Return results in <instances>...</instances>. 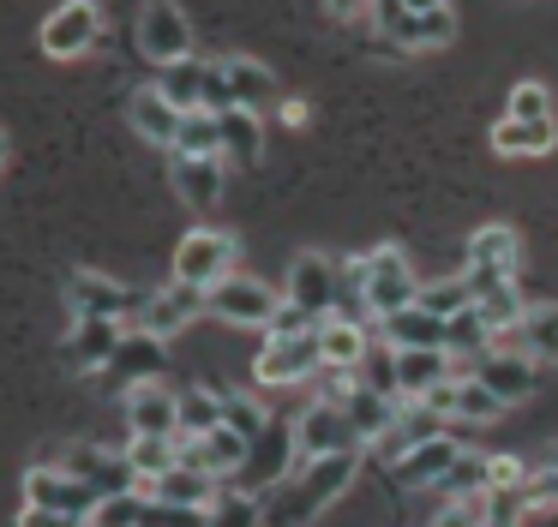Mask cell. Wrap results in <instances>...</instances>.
<instances>
[{
	"instance_id": "6da1fadb",
	"label": "cell",
	"mask_w": 558,
	"mask_h": 527,
	"mask_svg": "<svg viewBox=\"0 0 558 527\" xmlns=\"http://www.w3.org/2000/svg\"><path fill=\"white\" fill-rule=\"evenodd\" d=\"M145 287H126L114 282V275L102 270H73L66 275V306H73V318H109V323H138V311H145Z\"/></svg>"
},
{
	"instance_id": "7a4b0ae2",
	"label": "cell",
	"mask_w": 558,
	"mask_h": 527,
	"mask_svg": "<svg viewBox=\"0 0 558 527\" xmlns=\"http://www.w3.org/2000/svg\"><path fill=\"white\" fill-rule=\"evenodd\" d=\"M234 258H241L234 234H217V228H193V234L174 246V282H186V287H198V294H210L222 275H234Z\"/></svg>"
},
{
	"instance_id": "3957f363",
	"label": "cell",
	"mask_w": 558,
	"mask_h": 527,
	"mask_svg": "<svg viewBox=\"0 0 558 527\" xmlns=\"http://www.w3.org/2000/svg\"><path fill=\"white\" fill-rule=\"evenodd\" d=\"M354 474H361V455H354V450L313 455V462H306V474H301V486H294V503H289V515H282V522H306V515L330 510V503L354 486Z\"/></svg>"
},
{
	"instance_id": "277c9868",
	"label": "cell",
	"mask_w": 558,
	"mask_h": 527,
	"mask_svg": "<svg viewBox=\"0 0 558 527\" xmlns=\"http://www.w3.org/2000/svg\"><path fill=\"white\" fill-rule=\"evenodd\" d=\"M414 294H421V275H414L409 252H402V246L366 252V299H373V330H378V318L414 306Z\"/></svg>"
},
{
	"instance_id": "5b68a950",
	"label": "cell",
	"mask_w": 558,
	"mask_h": 527,
	"mask_svg": "<svg viewBox=\"0 0 558 527\" xmlns=\"http://www.w3.org/2000/svg\"><path fill=\"white\" fill-rule=\"evenodd\" d=\"M97 42H102V7L97 0H66V7H54L49 24H43V54H54V60H78Z\"/></svg>"
},
{
	"instance_id": "8992f818",
	"label": "cell",
	"mask_w": 558,
	"mask_h": 527,
	"mask_svg": "<svg viewBox=\"0 0 558 527\" xmlns=\"http://www.w3.org/2000/svg\"><path fill=\"white\" fill-rule=\"evenodd\" d=\"M277 306H282V294H270L253 275H222L205 294V311H217V318H229V323H246V330H270Z\"/></svg>"
},
{
	"instance_id": "52a82bcc",
	"label": "cell",
	"mask_w": 558,
	"mask_h": 527,
	"mask_svg": "<svg viewBox=\"0 0 558 527\" xmlns=\"http://www.w3.org/2000/svg\"><path fill=\"white\" fill-rule=\"evenodd\" d=\"M318 366H325V354H318V330L313 335H289V342H270L265 335V354L253 359V378L265 383V390H289V383L318 378Z\"/></svg>"
},
{
	"instance_id": "ba28073f",
	"label": "cell",
	"mask_w": 558,
	"mask_h": 527,
	"mask_svg": "<svg viewBox=\"0 0 558 527\" xmlns=\"http://www.w3.org/2000/svg\"><path fill=\"white\" fill-rule=\"evenodd\" d=\"M337 270L342 258H325V252H301L289 264V282H282V299H294L313 318H337Z\"/></svg>"
},
{
	"instance_id": "9c48e42d",
	"label": "cell",
	"mask_w": 558,
	"mask_h": 527,
	"mask_svg": "<svg viewBox=\"0 0 558 527\" xmlns=\"http://www.w3.org/2000/svg\"><path fill=\"white\" fill-rule=\"evenodd\" d=\"M61 467L73 479H85L97 498H121V491H145V479L133 474V462H126V450H102V443H78V450L61 455Z\"/></svg>"
},
{
	"instance_id": "30bf717a",
	"label": "cell",
	"mask_w": 558,
	"mask_h": 527,
	"mask_svg": "<svg viewBox=\"0 0 558 527\" xmlns=\"http://www.w3.org/2000/svg\"><path fill=\"white\" fill-rule=\"evenodd\" d=\"M138 48H145L150 66H169V60H186L193 54V24L174 0H150L138 12Z\"/></svg>"
},
{
	"instance_id": "8fae6325",
	"label": "cell",
	"mask_w": 558,
	"mask_h": 527,
	"mask_svg": "<svg viewBox=\"0 0 558 527\" xmlns=\"http://www.w3.org/2000/svg\"><path fill=\"white\" fill-rule=\"evenodd\" d=\"M294 450H301V462H313V455L361 450V438H354L349 414H342L337 402H306L301 419H294Z\"/></svg>"
},
{
	"instance_id": "7c38bea8",
	"label": "cell",
	"mask_w": 558,
	"mask_h": 527,
	"mask_svg": "<svg viewBox=\"0 0 558 527\" xmlns=\"http://www.w3.org/2000/svg\"><path fill=\"white\" fill-rule=\"evenodd\" d=\"M246 455H253V443H246L241 431H229V426L205 431V438H181V462L198 467V474H210L217 486H229V479L246 474Z\"/></svg>"
},
{
	"instance_id": "4fadbf2b",
	"label": "cell",
	"mask_w": 558,
	"mask_h": 527,
	"mask_svg": "<svg viewBox=\"0 0 558 527\" xmlns=\"http://www.w3.org/2000/svg\"><path fill=\"white\" fill-rule=\"evenodd\" d=\"M25 503H37V510H61V515H85L90 522V510H97V491L85 486V479H73L61 462H43V467H31L25 474Z\"/></svg>"
},
{
	"instance_id": "5bb4252c",
	"label": "cell",
	"mask_w": 558,
	"mask_h": 527,
	"mask_svg": "<svg viewBox=\"0 0 558 527\" xmlns=\"http://www.w3.org/2000/svg\"><path fill=\"white\" fill-rule=\"evenodd\" d=\"M169 180L198 216H210L222 204V180H229V162L222 156H186V150H169Z\"/></svg>"
},
{
	"instance_id": "9a60e30c",
	"label": "cell",
	"mask_w": 558,
	"mask_h": 527,
	"mask_svg": "<svg viewBox=\"0 0 558 527\" xmlns=\"http://www.w3.org/2000/svg\"><path fill=\"white\" fill-rule=\"evenodd\" d=\"M474 378H481L486 390L510 407V402H529V395L541 390V359H529L522 347H510V354H498V347H493V354L474 359Z\"/></svg>"
},
{
	"instance_id": "2e32d148",
	"label": "cell",
	"mask_w": 558,
	"mask_h": 527,
	"mask_svg": "<svg viewBox=\"0 0 558 527\" xmlns=\"http://www.w3.org/2000/svg\"><path fill=\"white\" fill-rule=\"evenodd\" d=\"M121 335H126V330H121V323H109V318H73V335L61 342L66 371H78V378H90V371H109Z\"/></svg>"
},
{
	"instance_id": "e0dca14e",
	"label": "cell",
	"mask_w": 558,
	"mask_h": 527,
	"mask_svg": "<svg viewBox=\"0 0 558 527\" xmlns=\"http://www.w3.org/2000/svg\"><path fill=\"white\" fill-rule=\"evenodd\" d=\"M205 311V294L198 287H186V282H169V287H157V294L145 299V311H138V323L133 330H145V335H157V342H169V335H181L186 323Z\"/></svg>"
},
{
	"instance_id": "ac0fdd59",
	"label": "cell",
	"mask_w": 558,
	"mask_h": 527,
	"mask_svg": "<svg viewBox=\"0 0 558 527\" xmlns=\"http://www.w3.org/2000/svg\"><path fill=\"white\" fill-rule=\"evenodd\" d=\"M174 395L181 390H169L162 378L133 383L126 390V438H181L174 431Z\"/></svg>"
},
{
	"instance_id": "d6986e66",
	"label": "cell",
	"mask_w": 558,
	"mask_h": 527,
	"mask_svg": "<svg viewBox=\"0 0 558 527\" xmlns=\"http://www.w3.org/2000/svg\"><path fill=\"white\" fill-rule=\"evenodd\" d=\"M462 275H469L474 311L493 323V335H510V330H517V318L529 311V306H522V294H517V275H493V270H462Z\"/></svg>"
},
{
	"instance_id": "ffe728a7",
	"label": "cell",
	"mask_w": 558,
	"mask_h": 527,
	"mask_svg": "<svg viewBox=\"0 0 558 527\" xmlns=\"http://www.w3.org/2000/svg\"><path fill=\"white\" fill-rule=\"evenodd\" d=\"M438 431H450V419H445V414H433L426 402H397V419H390V431L373 443V450H378V462H390V467H397L402 455L414 450V443L438 438Z\"/></svg>"
},
{
	"instance_id": "44dd1931",
	"label": "cell",
	"mask_w": 558,
	"mask_h": 527,
	"mask_svg": "<svg viewBox=\"0 0 558 527\" xmlns=\"http://www.w3.org/2000/svg\"><path fill=\"white\" fill-rule=\"evenodd\" d=\"M462 455V443L450 438V431H438V438H426V443H414L409 455H402L390 474H397V486H409V491H433L438 479L450 474V462Z\"/></svg>"
},
{
	"instance_id": "7402d4cb",
	"label": "cell",
	"mask_w": 558,
	"mask_h": 527,
	"mask_svg": "<svg viewBox=\"0 0 558 527\" xmlns=\"http://www.w3.org/2000/svg\"><path fill=\"white\" fill-rule=\"evenodd\" d=\"M445 378H457V359L445 347H397V383L402 402H426Z\"/></svg>"
},
{
	"instance_id": "603a6c76",
	"label": "cell",
	"mask_w": 558,
	"mask_h": 527,
	"mask_svg": "<svg viewBox=\"0 0 558 527\" xmlns=\"http://www.w3.org/2000/svg\"><path fill=\"white\" fill-rule=\"evenodd\" d=\"M450 36H457V12L450 7H433V12L402 7L397 19L385 24V42H397V48H445Z\"/></svg>"
},
{
	"instance_id": "cb8c5ba5",
	"label": "cell",
	"mask_w": 558,
	"mask_h": 527,
	"mask_svg": "<svg viewBox=\"0 0 558 527\" xmlns=\"http://www.w3.org/2000/svg\"><path fill=\"white\" fill-rule=\"evenodd\" d=\"M493 342H498L493 323H486L474 306H462V311H450V318H445V354L457 359V371H474V359L493 354Z\"/></svg>"
},
{
	"instance_id": "d4e9b609",
	"label": "cell",
	"mask_w": 558,
	"mask_h": 527,
	"mask_svg": "<svg viewBox=\"0 0 558 527\" xmlns=\"http://www.w3.org/2000/svg\"><path fill=\"white\" fill-rule=\"evenodd\" d=\"M294 426H265V438H253V455H246V486H277L294 462Z\"/></svg>"
},
{
	"instance_id": "484cf974",
	"label": "cell",
	"mask_w": 558,
	"mask_h": 527,
	"mask_svg": "<svg viewBox=\"0 0 558 527\" xmlns=\"http://www.w3.org/2000/svg\"><path fill=\"white\" fill-rule=\"evenodd\" d=\"M205 72H210V60H198V54H186V60H169V66H157V90H162V102H174L181 114H198L205 108Z\"/></svg>"
},
{
	"instance_id": "4316f807",
	"label": "cell",
	"mask_w": 558,
	"mask_h": 527,
	"mask_svg": "<svg viewBox=\"0 0 558 527\" xmlns=\"http://www.w3.org/2000/svg\"><path fill=\"white\" fill-rule=\"evenodd\" d=\"M378 335H385L390 347H445V318H438V311H426L421 299H414V306L378 318Z\"/></svg>"
},
{
	"instance_id": "83f0119b",
	"label": "cell",
	"mask_w": 558,
	"mask_h": 527,
	"mask_svg": "<svg viewBox=\"0 0 558 527\" xmlns=\"http://www.w3.org/2000/svg\"><path fill=\"white\" fill-rule=\"evenodd\" d=\"M510 347H522V354L541 359V366H558V306L553 299H541V306L522 311L517 330H510Z\"/></svg>"
},
{
	"instance_id": "f1b7e54d",
	"label": "cell",
	"mask_w": 558,
	"mask_h": 527,
	"mask_svg": "<svg viewBox=\"0 0 558 527\" xmlns=\"http://www.w3.org/2000/svg\"><path fill=\"white\" fill-rule=\"evenodd\" d=\"M217 132H222V162L229 168H253L258 150H265V120L253 108H229L217 114Z\"/></svg>"
},
{
	"instance_id": "f546056e",
	"label": "cell",
	"mask_w": 558,
	"mask_h": 527,
	"mask_svg": "<svg viewBox=\"0 0 558 527\" xmlns=\"http://www.w3.org/2000/svg\"><path fill=\"white\" fill-rule=\"evenodd\" d=\"M126 114H133V126L145 132L150 144H162V150H174V138H181V108L162 102L157 84H145V90H133V102H126Z\"/></svg>"
},
{
	"instance_id": "4dcf8cb0",
	"label": "cell",
	"mask_w": 558,
	"mask_h": 527,
	"mask_svg": "<svg viewBox=\"0 0 558 527\" xmlns=\"http://www.w3.org/2000/svg\"><path fill=\"white\" fill-rule=\"evenodd\" d=\"M109 371L126 383V390H133V383L162 378V342H157V335H145V330H126L121 347H114V359H109Z\"/></svg>"
},
{
	"instance_id": "1f68e13d",
	"label": "cell",
	"mask_w": 558,
	"mask_h": 527,
	"mask_svg": "<svg viewBox=\"0 0 558 527\" xmlns=\"http://www.w3.org/2000/svg\"><path fill=\"white\" fill-rule=\"evenodd\" d=\"M337 407L349 414V426H354V438H361V443H378L390 431V419H397V402H390V395H378V390H366V383H354Z\"/></svg>"
},
{
	"instance_id": "d6a6232c",
	"label": "cell",
	"mask_w": 558,
	"mask_h": 527,
	"mask_svg": "<svg viewBox=\"0 0 558 527\" xmlns=\"http://www.w3.org/2000/svg\"><path fill=\"white\" fill-rule=\"evenodd\" d=\"M517 258H522V246H517V234H510L505 222H486V228H474V234H469V270L517 275Z\"/></svg>"
},
{
	"instance_id": "836d02e7",
	"label": "cell",
	"mask_w": 558,
	"mask_h": 527,
	"mask_svg": "<svg viewBox=\"0 0 558 527\" xmlns=\"http://www.w3.org/2000/svg\"><path fill=\"white\" fill-rule=\"evenodd\" d=\"M217 491H222V486H217L210 474L174 462L162 479H150V486H145V498H157V503H198V510H210V503H217Z\"/></svg>"
},
{
	"instance_id": "e575fe53",
	"label": "cell",
	"mask_w": 558,
	"mask_h": 527,
	"mask_svg": "<svg viewBox=\"0 0 558 527\" xmlns=\"http://www.w3.org/2000/svg\"><path fill=\"white\" fill-rule=\"evenodd\" d=\"M553 138H558V126L553 120H498L493 126V150L498 156H546L553 150Z\"/></svg>"
},
{
	"instance_id": "d590c367",
	"label": "cell",
	"mask_w": 558,
	"mask_h": 527,
	"mask_svg": "<svg viewBox=\"0 0 558 527\" xmlns=\"http://www.w3.org/2000/svg\"><path fill=\"white\" fill-rule=\"evenodd\" d=\"M222 72H229V90H234V108H270L277 102V78H270L258 60H246V54H229L222 60Z\"/></svg>"
},
{
	"instance_id": "8d00e7d4",
	"label": "cell",
	"mask_w": 558,
	"mask_h": 527,
	"mask_svg": "<svg viewBox=\"0 0 558 527\" xmlns=\"http://www.w3.org/2000/svg\"><path fill=\"white\" fill-rule=\"evenodd\" d=\"M217 426H222V395L186 383V390L174 395V431H181V438H205V431H217Z\"/></svg>"
},
{
	"instance_id": "74e56055",
	"label": "cell",
	"mask_w": 558,
	"mask_h": 527,
	"mask_svg": "<svg viewBox=\"0 0 558 527\" xmlns=\"http://www.w3.org/2000/svg\"><path fill=\"white\" fill-rule=\"evenodd\" d=\"M337 318L373 330V299H366V258H342L337 270Z\"/></svg>"
},
{
	"instance_id": "f35d334b",
	"label": "cell",
	"mask_w": 558,
	"mask_h": 527,
	"mask_svg": "<svg viewBox=\"0 0 558 527\" xmlns=\"http://www.w3.org/2000/svg\"><path fill=\"white\" fill-rule=\"evenodd\" d=\"M366 342H373V330L366 323H342V318H330L325 330H318V354H325V366H361V354H366Z\"/></svg>"
},
{
	"instance_id": "ab89813d",
	"label": "cell",
	"mask_w": 558,
	"mask_h": 527,
	"mask_svg": "<svg viewBox=\"0 0 558 527\" xmlns=\"http://www.w3.org/2000/svg\"><path fill=\"white\" fill-rule=\"evenodd\" d=\"M354 383H366V390L390 395V402H402V383H397V347L385 342V335H373L361 354V366H354Z\"/></svg>"
},
{
	"instance_id": "60d3db41",
	"label": "cell",
	"mask_w": 558,
	"mask_h": 527,
	"mask_svg": "<svg viewBox=\"0 0 558 527\" xmlns=\"http://www.w3.org/2000/svg\"><path fill=\"white\" fill-rule=\"evenodd\" d=\"M498 414H505V402H498L474 371H457V414L450 419H462V426H493Z\"/></svg>"
},
{
	"instance_id": "b9f144b4",
	"label": "cell",
	"mask_w": 558,
	"mask_h": 527,
	"mask_svg": "<svg viewBox=\"0 0 558 527\" xmlns=\"http://www.w3.org/2000/svg\"><path fill=\"white\" fill-rule=\"evenodd\" d=\"M126 462H133V474L150 486V479H162L181 462V443L174 438H126Z\"/></svg>"
},
{
	"instance_id": "7bdbcfd3",
	"label": "cell",
	"mask_w": 558,
	"mask_h": 527,
	"mask_svg": "<svg viewBox=\"0 0 558 527\" xmlns=\"http://www.w3.org/2000/svg\"><path fill=\"white\" fill-rule=\"evenodd\" d=\"M210 527H258V522H265V503H258L253 498V491H217V503H210Z\"/></svg>"
},
{
	"instance_id": "ee69618b",
	"label": "cell",
	"mask_w": 558,
	"mask_h": 527,
	"mask_svg": "<svg viewBox=\"0 0 558 527\" xmlns=\"http://www.w3.org/2000/svg\"><path fill=\"white\" fill-rule=\"evenodd\" d=\"M438 498H474V491H486V455L481 450H462L457 462H450V474L438 479Z\"/></svg>"
},
{
	"instance_id": "f6af8a7d",
	"label": "cell",
	"mask_w": 558,
	"mask_h": 527,
	"mask_svg": "<svg viewBox=\"0 0 558 527\" xmlns=\"http://www.w3.org/2000/svg\"><path fill=\"white\" fill-rule=\"evenodd\" d=\"M145 510H150L145 491H121V498H102L90 510V527H145Z\"/></svg>"
},
{
	"instance_id": "bcb514c9",
	"label": "cell",
	"mask_w": 558,
	"mask_h": 527,
	"mask_svg": "<svg viewBox=\"0 0 558 527\" xmlns=\"http://www.w3.org/2000/svg\"><path fill=\"white\" fill-rule=\"evenodd\" d=\"M174 150L186 156H222V132H217V114H181V138H174Z\"/></svg>"
},
{
	"instance_id": "7dc6e473",
	"label": "cell",
	"mask_w": 558,
	"mask_h": 527,
	"mask_svg": "<svg viewBox=\"0 0 558 527\" xmlns=\"http://www.w3.org/2000/svg\"><path fill=\"white\" fill-rule=\"evenodd\" d=\"M421 299L426 311H438V318H450V311H462V306H474V294H469V275H445V282H421Z\"/></svg>"
},
{
	"instance_id": "c3c4849f",
	"label": "cell",
	"mask_w": 558,
	"mask_h": 527,
	"mask_svg": "<svg viewBox=\"0 0 558 527\" xmlns=\"http://www.w3.org/2000/svg\"><path fill=\"white\" fill-rule=\"evenodd\" d=\"M222 426H229V431H241V438L253 443V438H265L270 414L253 402V395H222Z\"/></svg>"
},
{
	"instance_id": "681fc988",
	"label": "cell",
	"mask_w": 558,
	"mask_h": 527,
	"mask_svg": "<svg viewBox=\"0 0 558 527\" xmlns=\"http://www.w3.org/2000/svg\"><path fill=\"white\" fill-rule=\"evenodd\" d=\"M505 114H510V120H553V90H546L541 78H522L517 90H510Z\"/></svg>"
},
{
	"instance_id": "f907efd6",
	"label": "cell",
	"mask_w": 558,
	"mask_h": 527,
	"mask_svg": "<svg viewBox=\"0 0 558 527\" xmlns=\"http://www.w3.org/2000/svg\"><path fill=\"white\" fill-rule=\"evenodd\" d=\"M493 515H486V491H474V498H445L433 515V527H486Z\"/></svg>"
},
{
	"instance_id": "816d5d0a",
	"label": "cell",
	"mask_w": 558,
	"mask_h": 527,
	"mask_svg": "<svg viewBox=\"0 0 558 527\" xmlns=\"http://www.w3.org/2000/svg\"><path fill=\"white\" fill-rule=\"evenodd\" d=\"M529 503L534 510H558V450H546L529 467Z\"/></svg>"
},
{
	"instance_id": "f5cc1de1",
	"label": "cell",
	"mask_w": 558,
	"mask_h": 527,
	"mask_svg": "<svg viewBox=\"0 0 558 527\" xmlns=\"http://www.w3.org/2000/svg\"><path fill=\"white\" fill-rule=\"evenodd\" d=\"M325 323H330V318H313V311H301L294 299H282L265 335H270V342H289V335H313V330H325Z\"/></svg>"
},
{
	"instance_id": "db71d44e",
	"label": "cell",
	"mask_w": 558,
	"mask_h": 527,
	"mask_svg": "<svg viewBox=\"0 0 558 527\" xmlns=\"http://www.w3.org/2000/svg\"><path fill=\"white\" fill-rule=\"evenodd\" d=\"M486 491H529V462L522 455H486Z\"/></svg>"
},
{
	"instance_id": "11a10c76",
	"label": "cell",
	"mask_w": 558,
	"mask_h": 527,
	"mask_svg": "<svg viewBox=\"0 0 558 527\" xmlns=\"http://www.w3.org/2000/svg\"><path fill=\"white\" fill-rule=\"evenodd\" d=\"M145 527H210V515L198 510V503H157V498H150Z\"/></svg>"
},
{
	"instance_id": "9f6ffc18",
	"label": "cell",
	"mask_w": 558,
	"mask_h": 527,
	"mask_svg": "<svg viewBox=\"0 0 558 527\" xmlns=\"http://www.w3.org/2000/svg\"><path fill=\"white\" fill-rule=\"evenodd\" d=\"M529 510H534L529 491H486V515L505 522V527H522V515H529Z\"/></svg>"
},
{
	"instance_id": "6f0895ef",
	"label": "cell",
	"mask_w": 558,
	"mask_h": 527,
	"mask_svg": "<svg viewBox=\"0 0 558 527\" xmlns=\"http://www.w3.org/2000/svg\"><path fill=\"white\" fill-rule=\"evenodd\" d=\"M229 108H234L229 72H222V60H210V72H205V114H229Z\"/></svg>"
},
{
	"instance_id": "680465c9",
	"label": "cell",
	"mask_w": 558,
	"mask_h": 527,
	"mask_svg": "<svg viewBox=\"0 0 558 527\" xmlns=\"http://www.w3.org/2000/svg\"><path fill=\"white\" fill-rule=\"evenodd\" d=\"M19 527H90L85 515H61V510H37V503H25L19 510Z\"/></svg>"
},
{
	"instance_id": "91938a15",
	"label": "cell",
	"mask_w": 558,
	"mask_h": 527,
	"mask_svg": "<svg viewBox=\"0 0 558 527\" xmlns=\"http://www.w3.org/2000/svg\"><path fill=\"white\" fill-rule=\"evenodd\" d=\"M325 12L342 24H354V19H373V0H325Z\"/></svg>"
},
{
	"instance_id": "94428289",
	"label": "cell",
	"mask_w": 558,
	"mask_h": 527,
	"mask_svg": "<svg viewBox=\"0 0 558 527\" xmlns=\"http://www.w3.org/2000/svg\"><path fill=\"white\" fill-rule=\"evenodd\" d=\"M282 126H306V102H282Z\"/></svg>"
},
{
	"instance_id": "6125c7cd",
	"label": "cell",
	"mask_w": 558,
	"mask_h": 527,
	"mask_svg": "<svg viewBox=\"0 0 558 527\" xmlns=\"http://www.w3.org/2000/svg\"><path fill=\"white\" fill-rule=\"evenodd\" d=\"M409 12H433V7H450V0H402Z\"/></svg>"
},
{
	"instance_id": "be15d7a7",
	"label": "cell",
	"mask_w": 558,
	"mask_h": 527,
	"mask_svg": "<svg viewBox=\"0 0 558 527\" xmlns=\"http://www.w3.org/2000/svg\"><path fill=\"white\" fill-rule=\"evenodd\" d=\"M0 162H7V132H0Z\"/></svg>"
},
{
	"instance_id": "e7e4bbea",
	"label": "cell",
	"mask_w": 558,
	"mask_h": 527,
	"mask_svg": "<svg viewBox=\"0 0 558 527\" xmlns=\"http://www.w3.org/2000/svg\"><path fill=\"white\" fill-rule=\"evenodd\" d=\"M486 527H505V522H486Z\"/></svg>"
},
{
	"instance_id": "03108f58",
	"label": "cell",
	"mask_w": 558,
	"mask_h": 527,
	"mask_svg": "<svg viewBox=\"0 0 558 527\" xmlns=\"http://www.w3.org/2000/svg\"><path fill=\"white\" fill-rule=\"evenodd\" d=\"M553 527H558V510H553Z\"/></svg>"
}]
</instances>
